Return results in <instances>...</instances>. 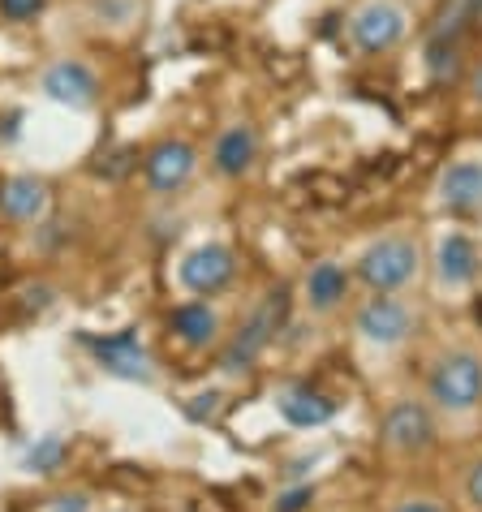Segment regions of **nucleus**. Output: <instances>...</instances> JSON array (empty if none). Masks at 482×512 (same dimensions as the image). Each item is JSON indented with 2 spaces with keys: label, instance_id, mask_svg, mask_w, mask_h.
<instances>
[{
  "label": "nucleus",
  "instance_id": "nucleus-1",
  "mask_svg": "<svg viewBox=\"0 0 482 512\" xmlns=\"http://www.w3.org/2000/svg\"><path fill=\"white\" fill-rule=\"evenodd\" d=\"M422 396L435 409L444 439H470L482 426V345L470 336L444 340L422 371Z\"/></svg>",
  "mask_w": 482,
  "mask_h": 512
},
{
  "label": "nucleus",
  "instance_id": "nucleus-2",
  "mask_svg": "<svg viewBox=\"0 0 482 512\" xmlns=\"http://www.w3.org/2000/svg\"><path fill=\"white\" fill-rule=\"evenodd\" d=\"M422 332V306L409 293H358L349 306V345L366 366L401 362Z\"/></svg>",
  "mask_w": 482,
  "mask_h": 512
},
{
  "label": "nucleus",
  "instance_id": "nucleus-3",
  "mask_svg": "<svg viewBox=\"0 0 482 512\" xmlns=\"http://www.w3.org/2000/svg\"><path fill=\"white\" fill-rule=\"evenodd\" d=\"M358 293H409L427 289V237L409 224L375 233L349 259Z\"/></svg>",
  "mask_w": 482,
  "mask_h": 512
},
{
  "label": "nucleus",
  "instance_id": "nucleus-4",
  "mask_svg": "<svg viewBox=\"0 0 482 512\" xmlns=\"http://www.w3.org/2000/svg\"><path fill=\"white\" fill-rule=\"evenodd\" d=\"M422 9L409 0H349L340 18V39L358 61H388L414 44Z\"/></svg>",
  "mask_w": 482,
  "mask_h": 512
},
{
  "label": "nucleus",
  "instance_id": "nucleus-5",
  "mask_svg": "<svg viewBox=\"0 0 482 512\" xmlns=\"http://www.w3.org/2000/svg\"><path fill=\"white\" fill-rule=\"evenodd\" d=\"M439 439H444V431H439V418L422 392L392 396L384 414H379V457L396 469L427 465L435 457Z\"/></svg>",
  "mask_w": 482,
  "mask_h": 512
},
{
  "label": "nucleus",
  "instance_id": "nucleus-6",
  "mask_svg": "<svg viewBox=\"0 0 482 512\" xmlns=\"http://www.w3.org/2000/svg\"><path fill=\"white\" fill-rule=\"evenodd\" d=\"M482 280V246L465 224H444L427 241V293L439 306L470 302Z\"/></svg>",
  "mask_w": 482,
  "mask_h": 512
},
{
  "label": "nucleus",
  "instance_id": "nucleus-7",
  "mask_svg": "<svg viewBox=\"0 0 482 512\" xmlns=\"http://www.w3.org/2000/svg\"><path fill=\"white\" fill-rule=\"evenodd\" d=\"M431 211L448 224L482 220V142L457 147L431 177Z\"/></svg>",
  "mask_w": 482,
  "mask_h": 512
},
{
  "label": "nucleus",
  "instance_id": "nucleus-8",
  "mask_svg": "<svg viewBox=\"0 0 482 512\" xmlns=\"http://www.w3.org/2000/svg\"><path fill=\"white\" fill-rule=\"evenodd\" d=\"M198 168H203V151H198L190 138L168 134L143 151V186L155 198H177L194 186Z\"/></svg>",
  "mask_w": 482,
  "mask_h": 512
},
{
  "label": "nucleus",
  "instance_id": "nucleus-9",
  "mask_svg": "<svg viewBox=\"0 0 482 512\" xmlns=\"http://www.w3.org/2000/svg\"><path fill=\"white\" fill-rule=\"evenodd\" d=\"M353 297H358V284H353V267L345 259H332V254H323L302 272L297 280V302L310 319H336L345 315L353 306Z\"/></svg>",
  "mask_w": 482,
  "mask_h": 512
},
{
  "label": "nucleus",
  "instance_id": "nucleus-10",
  "mask_svg": "<svg viewBox=\"0 0 482 512\" xmlns=\"http://www.w3.org/2000/svg\"><path fill=\"white\" fill-rule=\"evenodd\" d=\"M263 164V130L254 125L250 117H233L224 121L216 138H211L207 147V168L216 173L220 181H250L254 173H259Z\"/></svg>",
  "mask_w": 482,
  "mask_h": 512
},
{
  "label": "nucleus",
  "instance_id": "nucleus-11",
  "mask_svg": "<svg viewBox=\"0 0 482 512\" xmlns=\"http://www.w3.org/2000/svg\"><path fill=\"white\" fill-rule=\"evenodd\" d=\"M237 280V250L229 241H198L177 259V284L186 297H220Z\"/></svg>",
  "mask_w": 482,
  "mask_h": 512
},
{
  "label": "nucleus",
  "instance_id": "nucleus-12",
  "mask_svg": "<svg viewBox=\"0 0 482 512\" xmlns=\"http://www.w3.org/2000/svg\"><path fill=\"white\" fill-rule=\"evenodd\" d=\"M39 95L48 99L56 108H69V112H91L99 104V74L91 61H82V56H56L39 69Z\"/></svg>",
  "mask_w": 482,
  "mask_h": 512
},
{
  "label": "nucleus",
  "instance_id": "nucleus-13",
  "mask_svg": "<svg viewBox=\"0 0 482 512\" xmlns=\"http://www.w3.org/2000/svg\"><path fill=\"white\" fill-rule=\"evenodd\" d=\"M168 327H173V340H177V345L190 349V353L220 349L224 340H229L216 297H186V302H177L173 315H168Z\"/></svg>",
  "mask_w": 482,
  "mask_h": 512
},
{
  "label": "nucleus",
  "instance_id": "nucleus-14",
  "mask_svg": "<svg viewBox=\"0 0 482 512\" xmlns=\"http://www.w3.org/2000/svg\"><path fill=\"white\" fill-rule=\"evenodd\" d=\"M52 207V186L35 173H13L0 181V216L9 224H39Z\"/></svg>",
  "mask_w": 482,
  "mask_h": 512
},
{
  "label": "nucleus",
  "instance_id": "nucleus-15",
  "mask_svg": "<svg viewBox=\"0 0 482 512\" xmlns=\"http://www.w3.org/2000/svg\"><path fill=\"white\" fill-rule=\"evenodd\" d=\"M276 319H280L276 302H263L259 310H254V315L237 327V336L224 340V353H220L224 371H246V366L267 349V340H272V332H276Z\"/></svg>",
  "mask_w": 482,
  "mask_h": 512
},
{
  "label": "nucleus",
  "instance_id": "nucleus-16",
  "mask_svg": "<svg viewBox=\"0 0 482 512\" xmlns=\"http://www.w3.org/2000/svg\"><path fill=\"white\" fill-rule=\"evenodd\" d=\"M99 362H104L112 375L151 383V358L134 345V336H112V340H104V345H99Z\"/></svg>",
  "mask_w": 482,
  "mask_h": 512
},
{
  "label": "nucleus",
  "instance_id": "nucleus-17",
  "mask_svg": "<svg viewBox=\"0 0 482 512\" xmlns=\"http://www.w3.org/2000/svg\"><path fill=\"white\" fill-rule=\"evenodd\" d=\"M280 414L293 426H319L332 418V401H323V396L310 388H293V392H285V401H280Z\"/></svg>",
  "mask_w": 482,
  "mask_h": 512
},
{
  "label": "nucleus",
  "instance_id": "nucleus-18",
  "mask_svg": "<svg viewBox=\"0 0 482 512\" xmlns=\"http://www.w3.org/2000/svg\"><path fill=\"white\" fill-rule=\"evenodd\" d=\"M452 500H457L461 512H482V452L457 465V478H452Z\"/></svg>",
  "mask_w": 482,
  "mask_h": 512
},
{
  "label": "nucleus",
  "instance_id": "nucleus-19",
  "mask_svg": "<svg viewBox=\"0 0 482 512\" xmlns=\"http://www.w3.org/2000/svg\"><path fill=\"white\" fill-rule=\"evenodd\" d=\"M384 512H452V508H448L444 495H435L427 487H401V491L388 495Z\"/></svg>",
  "mask_w": 482,
  "mask_h": 512
},
{
  "label": "nucleus",
  "instance_id": "nucleus-20",
  "mask_svg": "<svg viewBox=\"0 0 482 512\" xmlns=\"http://www.w3.org/2000/svg\"><path fill=\"white\" fill-rule=\"evenodd\" d=\"M48 13V0H0V22L9 26H26Z\"/></svg>",
  "mask_w": 482,
  "mask_h": 512
},
{
  "label": "nucleus",
  "instance_id": "nucleus-21",
  "mask_svg": "<svg viewBox=\"0 0 482 512\" xmlns=\"http://www.w3.org/2000/svg\"><path fill=\"white\" fill-rule=\"evenodd\" d=\"M44 512H95V500H91V491H61V495H52Z\"/></svg>",
  "mask_w": 482,
  "mask_h": 512
},
{
  "label": "nucleus",
  "instance_id": "nucleus-22",
  "mask_svg": "<svg viewBox=\"0 0 482 512\" xmlns=\"http://www.w3.org/2000/svg\"><path fill=\"white\" fill-rule=\"evenodd\" d=\"M461 95H465V104H470L474 112H482V56L465 69V82H461Z\"/></svg>",
  "mask_w": 482,
  "mask_h": 512
},
{
  "label": "nucleus",
  "instance_id": "nucleus-23",
  "mask_svg": "<svg viewBox=\"0 0 482 512\" xmlns=\"http://www.w3.org/2000/svg\"><path fill=\"white\" fill-rule=\"evenodd\" d=\"M56 461H61V439H44V444H39V452L31 448V465H39V474H48Z\"/></svg>",
  "mask_w": 482,
  "mask_h": 512
},
{
  "label": "nucleus",
  "instance_id": "nucleus-24",
  "mask_svg": "<svg viewBox=\"0 0 482 512\" xmlns=\"http://www.w3.org/2000/svg\"><path fill=\"white\" fill-rule=\"evenodd\" d=\"M409 5H418L422 13H427V9H435V5H439V0H409Z\"/></svg>",
  "mask_w": 482,
  "mask_h": 512
},
{
  "label": "nucleus",
  "instance_id": "nucleus-25",
  "mask_svg": "<svg viewBox=\"0 0 482 512\" xmlns=\"http://www.w3.org/2000/svg\"><path fill=\"white\" fill-rule=\"evenodd\" d=\"M104 512H130V508H104Z\"/></svg>",
  "mask_w": 482,
  "mask_h": 512
},
{
  "label": "nucleus",
  "instance_id": "nucleus-26",
  "mask_svg": "<svg viewBox=\"0 0 482 512\" xmlns=\"http://www.w3.org/2000/svg\"><path fill=\"white\" fill-rule=\"evenodd\" d=\"M478 26H482V13H478Z\"/></svg>",
  "mask_w": 482,
  "mask_h": 512
}]
</instances>
